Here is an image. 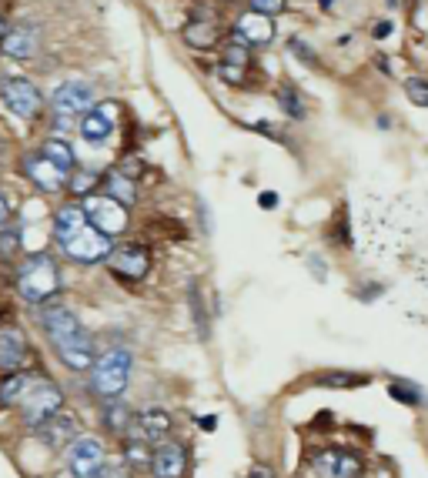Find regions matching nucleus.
Returning <instances> with one entry per match:
<instances>
[{
    "label": "nucleus",
    "instance_id": "nucleus-49",
    "mask_svg": "<svg viewBox=\"0 0 428 478\" xmlns=\"http://www.w3.org/2000/svg\"><path fill=\"white\" fill-rule=\"evenodd\" d=\"M7 30H11V27L4 24V17H0V40H4V34H7Z\"/></svg>",
    "mask_w": 428,
    "mask_h": 478
},
{
    "label": "nucleus",
    "instance_id": "nucleus-19",
    "mask_svg": "<svg viewBox=\"0 0 428 478\" xmlns=\"http://www.w3.org/2000/svg\"><path fill=\"white\" fill-rule=\"evenodd\" d=\"M37 435H40L44 445H51V448H64V445H74V441L81 438V425H77L74 415L57 412V415L47 418V422L37 428Z\"/></svg>",
    "mask_w": 428,
    "mask_h": 478
},
{
    "label": "nucleus",
    "instance_id": "nucleus-6",
    "mask_svg": "<svg viewBox=\"0 0 428 478\" xmlns=\"http://www.w3.org/2000/svg\"><path fill=\"white\" fill-rule=\"evenodd\" d=\"M0 101L7 104V111H13L24 121L40 117V107H44L37 84H30L27 77H0Z\"/></svg>",
    "mask_w": 428,
    "mask_h": 478
},
{
    "label": "nucleus",
    "instance_id": "nucleus-18",
    "mask_svg": "<svg viewBox=\"0 0 428 478\" xmlns=\"http://www.w3.org/2000/svg\"><path fill=\"white\" fill-rule=\"evenodd\" d=\"M0 47H4V54H7V57H13V61H30V57L37 54V47H40L37 27H34V24L11 27V30L4 34V40H0Z\"/></svg>",
    "mask_w": 428,
    "mask_h": 478
},
{
    "label": "nucleus",
    "instance_id": "nucleus-46",
    "mask_svg": "<svg viewBox=\"0 0 428 478\" xmlns=\"http://www.w3.org/2000/svg\"><path fill=\"white\" fill-rule=\"evenodd\" d=\"M251 478H275V472H271V468L254 465V468H251Z\"/></svg>",
    "mask_w": 428,
    "mask_h": 478
},
{
    "label": "nucleus",
    "instance_id": "nucleus-25",
    "mask_svg": "<svg viewBox=\"0 0 428 478\" xmlns=\"http://www.w3.org/2000/svg\"><path fill=\"white\" fill-rule=\"evenodd\" d=\"M275 97H278V107L288 114L291 121H304V101L298 97V90H295V84H288V80H281L278 84V90H275Z\"/></svg>",
    "mask_w": 428,
    "mask_h": 478
},
{
    "label": "nucleus",
    "instance_id": "nucleus-38",
    "mask_svg": "<svg viewBox=\"0 0 428 478\" xmlns=\"http://www.w3.org/2000/svg\"><path fill=\"white\" fill-rule=\"evenodd\" d=\"M17 244H20V231H7V234L0 238V254L17 251Z\"/></svg>",
    "mask_w": 428,
    "mask_h": 478
},
{
    "label": "nucleus",
    "instance_id": "nucleus-11",
    "mask_svg": "<svg viewBox=\"0 0 428 478\" xmlns=\"http://www.w3.org/2000/svg\"><path fill=\"white\" fill-rule=\"evenodd\" d=\"M51 107L57 117H67V121L71 117H84L94 107V88L84 84V80H67V84H61L54 90Z\"/></svg>",
    "mask_w": 428,
    "mask_h": 478
},
{
    "label": "nucleus",
    "instance_id": "nucleus-7",
    "mask_svg": "<svg viewBox=\"0 0 428 478\" xmlns=\"http://www.w3.org/2000/svg\"><path fill=\"white\" fill-rule=\"evenodd\" d=\"M64 405V395L57 385L51 381H37L34 388L27 391V398L20 402V412H24V425L27 428H40L47 418H54L61 412Z\"/></svg>",
    "mask_w": 428,
    "mask_h": 478
},
{
    "label": "nucleus",
    "instance_id": "nucleus-3",
    "mask_svg": "<svg viewBox=\"0 0 428 478\" xmlns=\"http://www.w3.org/2000/svg\"><path fill=\"white\" fill-rule=\"evenodd\" d=\"M131 365H134V358H131L127 348H107L104 354H97L94 365H90V388H94V395L117 398L127 388Z\"/></svg>",
    "mask_w": 428,
    "mask_h": 478
},
{
    "label": "nucleus",
    "instance_id": "nucleus-34",
    "mask_svg": "<svg viewBox=\"0 0 428 478\" xmlns=\"http://www.w3.org/2000/svg\"><path fill=\"white\" fill-rule=\"evenodd\" d=\"M405 94L415 107H428V80L425 77H408L405 80Z\"/></svg>",
    "mask_w": 428,
    "mask_h": 478
},
{
    "label": "nucleus",
    "instance_id": "nucleus-28",
    "mask_svg": "<svg viewBox=\"0 0 428 478\" xmlns=\"http://www.w3.org/2000/svg\"><path fill=\"white\" fill-rule=\"evenodd\" d=\"M131 418H134V412H131L124 402H111L107 408H104V425L111 428L114 435H127V425H131Z\"/></svg>",
    "mask_w": 428,
    "mask_h": 478
},
{
    "label": "nucleus",
    "instance_id": "nucleus-45",
    "mask_svg": "<svg viewBox=\"0 0 428 478\" xmlns=\"http://www.w3.org/2000/svg\"><path fill=\"white\" fill-rule=\"evenodd\" d=\"M381 291H385V288H381V285H368V288L362 291V294H365L362 301H375V298H378V294H381Z\"/></svg>",
    "mask_w": 428,
    "mask_h": 478
},
{
    "label": "nucleus",
    "instance_id": "nucleus-4",
    "mask_svg": "<svg viewBox=\"0 0 428 478\" xmlns=\"http://www.w3.org/2000/svg\"><path fill=\"white\" fill-rule=\"evenodd\" d=\"M61 251L71 258V261H81V265H97V261H107V254H111V238L104 234V231H97V227L90 225H81L74 227L71 234H64L61 241Z\"/></svg>",
    "mask_w": 428,
    "mask_h": 478
},
{
    "label": "nucleus",
    "instance_id": "nucleus-27",
    "mask_svg": "<svg viewBox=\"0 0 428 478\" xmlns=\"http://www.w3.org/2000/svg\"><path fill=\"white\" fill-rule=\"evenodd\" d=\"M388 395L395 398V402H402V405H408V408H422L425 405V391L418 388V385H412V381H391L388 385Z\"/></svg>",
    "mask_w": 428,
    "mask_h": 478
},
{
    "label": "nucleus",
    "instance_id": "nucleus-50",
    "mask_svg": "<svg viewBox=\"0 0 428 478\" xmlns=\"http://www.w3.org/2000/svg\"><path fill=\"white\" fill-rule=\"evenodd\" d=\"M388 7H398V0H388Z\"/></svg>",
    "mask_w": 428,
    "mask_h": 478
},
{
    "label": "nucleus",
    "instance_id": "nucleus-22",
    "mask_svg": "<svg viewBox=\"0 0 428 478\" xmlns=\"http://www.w3.org/2000/svg\"><path fill=\"white\" fill-rule=\"evenodd\" d=\"M101 191L104 194H111V198H117L121 204H127V208L138 201V181H134V177H127L124 171H117V167L101 177Z\"/></svg>",
    "mask_w": 428,
    "mask_h": 478
},
{
    "label": "nucleus",
    "instance_id": "nucleus-2",
    "mask_svg": "<svg viewBox=\"0 0 428 478\" xmlns=\"http://www.w3.org/2000/svg\"><path fill=\"white\" fill-rule=\"evenodd\" d=\"M17 291L20 298L30 304H44L51 301L54 294L61 291V271H57V261L51 254H30L20 271H17Z\"/></svg>",
    "mask_w": 428,
    "mask_h": 478
},
{
    "label": "nucleus",
    "instance_id": "nucleus-42",
    "mask_svg": "<svg viewBox=\"0 0 428 478\" xmlns=\"http://www.w3.org/2000/svg\"><path fill=\"white\" fill-rule=\"evenodd\" d=\"M375 67L381 74H391V64H388V54H375Z\"/></svg>",
    "mask_w": 428,
    "mask_h": 478
},
{
    "label": "nucleus",
    "instance_id": "nucleus-43",
    "mask_svg": "<svg viewBox=\"0 0 428 478\" xmlns=\"http://www.w3.org/2000/svg\"><path fill=\"white\" fill-rule=\"evenodd\" d=\"M97 478H131V475H127V468H104Z\"/></svg>",
    "mask_w": 428,
    "mask_h": 478
},
{
    "label": "nucleus",
    "instance_id": "nucleus-35",
    "mask_svg": "<svg viewBox=\"0 0 428 478\" xmlns=\"http://www.w3.org/2000/svg\"><path fill=\"white\" fill-rule=\"evenodd\" d=\"M248 11L265 13V17H281L288 11V0H248Z\"/></svg>",
    "mask_w": 428,
    "mask_h": 478
},
{
    "label": "nucleus",
    "instance_id": "nucleus-32",
    "mask_svg": "<svg viewBox=\"0 0 428 478\" xmlns=\"http://www.w3.org/2000/svg\"><path fill=\"white\" fill-rule=\"evenodd\" d=\"M151 445L148 441H131L127 438V445H124V458H127V465H134V468H151Z\"/></svg>",
    "mask_w": 428,
    "mask_h": 478
},
{
    "label": "nucleus",
    "instance_id": "nucleus-9",
    "mask_svg": "<svg viewBox=\"0 0 428 478\" xmlns=\"http://www.w3.org/2000/svg\"><path fill=\"white\" fill-rule=\"evenodd\" d=\"M365 462L348 448H321L311 455V475L315 478H362Z\"/></svg>",
    "mask_w": 428,
    "mask_h": 478
},
{
    "label": "nucleus",
    "instance_id": "nucleus-24",
    "mask_svg": "<svg viewBox=\"0 0 428 478\" xmlns=\"http://www.w3.org/2000/svg\"><path fill=\"white\" fill-rule=\"evenodd\" d=\"M101 177L94 167H74L71 174H67V191L71 194H77V198H88V194H94V188L101 184Z\"/></svg>",
    "mask_w": 428,
    "mask_h": 478
},
{
    "label": "nucleus",
    "instance_id": "nucleus-29",
    "mask_svg": "<svg viewBox=\"0 0 428 478\" xmlns=\"http://www.w3.org/2000/svg\"><path fill=\"white\" fill-rule=\"evenodd\" d=\"M188 304H191V311H194L198 338L208 341V311H204V301H201V291H198V281H191V288H188Z\"/></svg>",
    "mask_w": 428,
    "mask_h": 478
},
{
    "label": "nucleus",
    "instance_id": "nucleus-20",
    "mask_svg": "<svg viewBox=\"0 0 428 478\" xmlns=\"http://www.w3.org/2000/svg\"><path fill=\"white\" fill-rule=\"evenodd\" d=\"M27 358V338L20 328H0V368L4 371H17Z\"/></svg>",
    "mask_w": 428,
    "mask_h": 478
},
{
    "label": "nucleus",
    "instance_id": "nucleus-44",
    "mask_svg": "<svg viewBox=\"0 0 428 478\" xmlns=\"http://www.w3.org/2000/svg\"><path fill=\"white\" fill-rule=\"evenodd\" d=\"M198 425H201L204 431H214V428H218V415H201L198 418Z\"/></svg>",
    "mask_w": 428,
    "mask_h": 478
},
{
    "label": "nucleus",
    "instance_id": "nucleus-13",
    "mask_svg": "<svg viewBox=\"0 0 428 478\" xmlns=\"http://www.w3.org/2000/svg\"><path fill=\"white\" fill-rule=\"evenodd\" d=\"M167 431H171V415H167L164 408H141L138 415L131 418V425H127V438L154 445V441H161Z\"/></svg>",
    "mask_w": 428,
    "mask_h": 478
},
{
    "label": "nucleus",
    "instance_id": "nucleus-47",
    "mask_svg": "<svg viewBox=\"0 0 428 478\" xmlns=\"http://www.w3.org/2000/svg\"><path fill=\"white\" fill-rule=\"evenodd\" d=\"M7 217H11V208H7V198L0 194V225H7Z\"/></svg>",
    "mask_w": 428,
    "mask_h": 478
},
{
    "label": "nucleus",
    "instance_id": "nucleus-12",
    "mask_svg": "<svg viewBox=\"0 0 428 478\" xmlns=\"http://www.w3.org/2000/svg\"><path fill=\"white\" fill-rule=\"evenodd\" d=\"M104 445L97 438H77L67 452V465L74 478H97L104 472Z\"/></svg>",
    "mask_w": 428,
    "mask_h": 478
},
{
    "label": "nucleus",
    "instance_id": "nucleus-40",
    "mask_svg": "<svg viewBox=\"0 0 428 478\" xmlns=\"http://www.w3.org/2000/svg\"><path fill=\"white\" fill-rule=\"evenodd\" d=\"M258 208L275 211V208H278V194H275V191H261V194H258Z\"/></svg>",
    "mask_w": 428,
    "mask_h": 478
},
{
    "label": "nucleus",
    "instance_id": "nucleus-15",
    "mask_svg": "<svg viewBox=\"0 0 428 478\" xmlns=\"http://www.w3.org/2000/svg\"><path fill=\"white\" fill-rule=\"evenodd\" d=\"M24 174L30 177V184H37L40 191H64L67 188V171H61L54 161H47L44 154H27L24 157Z\"/></svg>",
    "mask_w": 428,
    "mask_h": 478
},
{
    "label": "nucleus",
    "instance_id": "nucleus-48",
    "mask_svg": "<svg viewBox=\"0 0 428 478\" xmlns=\"http://www.w3.org/2000/svg\"><path fill=\"white\" fill-rule=\"evenodd\" d=\"M331 4H335V0H318V7H321V11H331Z\"/></svg>",
    "mask_w": 428,
    "mask_h": 478
},
{
    "label": "nucleus",
    "instance_id": "nucleus-37",
    "mask_svg": "<svg viewBox=\"0 0 428 478\" xmlns=\"http://www.w3.org/2000/svg\"><path fill=\"white\" fill-rule=\"evenodd\" d=\"M254 131H258V134H265V138H271V141H278V144H288V134H285V131H278L275 124H268V121H254Z\"/></svg>",
    "mask_w": 428,
    "mask_h": 478
},
{
    "label": "nucleus",
    "instance_id": "nucleus-10",
    "mask_svg": "<svg viewBox=\"0 0 428 478\" xmlns=\"http://www.w3.org/2000/svg\"><path fill=\"white\" fill-rule=\"evenodd\" d=\"M227 40H238L244 47H268V44H275V17L244 11L227 27Z\"/></svg>",
    "mask_w": 428,
    "mask_h": 478
},
{
    "label": "nucleus",
    "instance_id": "nucleus-36",
    "mask_svg": "<svg viewBox=\"0 0 428 478\" xmlns=\"http://www.w3.org/2000/svg\"><path fill=\"white\" fill-rule=\"evenodd\" d=\"M331 238H335V244H338V248H355L352 227H348V214H345V211L338 214V225H335V231H331Z\"/></svg>",
    "mask_w": 428,
    "mask_h": 478
},
{
    "label": "nucleus",
    "instance_id": "nucleus-26",
    "mask_svg": "<svg viewBox=\"0 0 428 478\" xmlns=\"http://www.w3.org/2000/svg\"><path fill=\"white\" fill-rule=\"evenodd\" d=\"M315 385H321V388H362V385H368V375H358V371H321V375H315Z\"/></svg>",
    "mask_w": 428,
    "mask_h": 478
},
{
    "label": "nucleus",
    "instance_id": "nucleus-33",
    "mask_svg": "<svg viewBox=\"0 0 428 478\" xmlns=\"http://www.w3.org/2000/svg\"><path fill=\"white\" fill-rule=\"evenodd\" d=\"M221 61L225 64H241V67H251V47H244L238 40H227L221 47Z\"/></svg>",
    "mask_w": 428,
    "mask_h": 478
},
{
    "label": "nucleus",
    "instance_id": "nucleus-5",
    "mask_svg": "<svg viewBox=\"0 0 428 478\" xmlns=\"http://www.w3.org/2000/svg\"><path fill=\"white\" fill-rule=\"evenodd\" d=\"M81 208L88 214V221L97 231H104L107 238H117V234H124L127 225H131V217H127V204H121L117 198L111 194H88V198H81Z\"/></svg>",
    "mask_w": 428,
    "mask_h": 478
},
{
    "label": "nucleus",
    "instance_id": "nucleus-39",
    "mask_svg": "<svg viewBox=\"0 0 428 478\" xmlns=\"http://www.w3.org/2000/svg\"><path fill=\"white\" fill-rule=\"evenodd\" d=\"M308 268H311V277H315V281H325V277H328V265H325V261H318V254H311V258H308Z\"/></svg>",
    "mask_w": 428,
    "mask_h": 478
},
{
    "label": "nucleus",
    "instance_id": "nucleus-16",
    "mask_svg": "<svg viewBox=\"0 0 428 478\" xmlns=\"http://www.w3.org/2000/svg\"><path fill=\"white\" fill-rule=\"evenodd\" d=\"M188 468V448L181 441H161L151 455V475L154 478H181Z\"/></svg>",
    "mask_w": 428,
    "mask_h": 478
},
{
    "label": "nucleus",
    "instance_id": "nucleus-30",
    "mask_svg": "<svg viewBox=\"0 0 428 478\" xmlns=\"http://www.w3.org/2000/svg\"><path fill=\"white\" fill-rule=\"evenodd\" d=\"M285 47H288L291 57H298V61H302L304 67H321V61H318L315 47H311V44H308L304 37H295V34H291V37L285 40Z\"/></svg>",
    "mask_w": 428,
    "mask_h": 478
},
{
    "label": "nucleus",
    "instance_id": "nucleus-14",
    "mask_svg": "<svg viewBox=\"0 0 428 478\" xmlns=\"http://www.w3.org/2000/svg\"><path fill=\"white\" fill-rule=\"evenodd\" d=\"M181 40L194 51H214L221 40H227V30L214 17H191L188 24L181 27Z\"/></svg>",
    "mask_w": 428,
    "mask_h": 478
},
{
    "label": "nucleus",
    "instance_id": "nucleus-41",
    "mask_svg": "<svg viewBox=\"0 0 428 478\" xmlns=\"http://www.w3.org/2000/svg\"><path fill=\"white\" fill-rule=\"evenodd\" d=\"M391 30H395V27H391V20H378V24H371V37H375V40H385Z\"/></svg>",
    "mask_w": 428,
    "mask_h": 478
},
{
    "label": "nucleus",
    "instance_id": "nucleus-8",
    "mask_svg": "<svg viewBox=\"0 0 428 478\" xmlns=\"http://www.w3.org/2000/svg\"><path fill=\"white\" fill-rule=\"evenodd\" d=\"M107 265L117 277L127 281H141V277L151 271V251L144 241H124V244H114L107 254Z\"/></svg>",
    "mask_w": 428,
    "mask_h": 478
},
{
    "label": "nucleus",
    "instance_id": "nucleus-17",
    "mask_svg": "<svg viewBox=\"0 0 428 478\" xmlns=\"http://www.w3.org/2000/svg\"><path fill=\"white\" fill-rule=\"evenodd\" d=\"M114 111H117V104H94L84 117H81V138L94 144V148H101L107 144L114 131Z\"/></svg>",
    "mask_w": 428,
    "mask_h": 478
},
{
    "label": "nucleus",
    "instance_id": "nucleus-31",
    "mask_svg": "<svg viewBox=\"0 0 428 478\" xmlns=\"http://www.w3.org/2000/svg\"><path fill=\"white\" fill-rule=\"evenodd\" d=\"M248 71L251 67H241V64H225V61L214 64V74L221 77L225 84H231V88H244L248 84Z\"/></svg>",
    "mask_w": 428,
    "mask_h": 478
},
{
    "label": "nucleus",
    "instance_id": "nucleus-1",
    "mask_svg": "<svg viewBox=\"0 0 428 478\" xmlns=\"http://www.w3.org/2000/svg\"><path fill=\"white\" fill-rule=\"evenodd\" d=\"M40 325H44V335L54 345V352L67 368L74 371H84V368L94 365V338L90 331L81 325V318L64 308V304H47L40 311Z\"/></svg>",
    "mask_w": 428,
    "mask_h": 478
},
{
    "label": "nucleus",
    "instance_id": "nucleus-21",
    "mask_svg": "<svg viewBox=\"0 0 428 478\" xmlns=\"http://www.w3.org/2000/svg\"><path fill=\"white\" fill-rule=\"evenodd\" d=\"M34 385H37V375L20 371V368L7 371V378H0V405H20Z\"/></svg>",
    "mask_w": 428,
    "mask_h": 478
},
{
    "label": "nucleus",
    "instance_id": "nucleus-23",
    "mask_svg": "<svg viewBox=\"0 0 428 478\" xmlns=\"http://www.w3.org/2000/svg\"><path fill=\"white\" fill-rule=\"evenodd\" d=\"M40 154H44L47 161H54V164H57L61 171H67V174H71V171H74V167H77L74 148H71V144H67V141H64V138H47V141H44V144H40Z\"/></svg>",
    "mask_w": 428,
    "mask_h": 478
}]
</instances>
